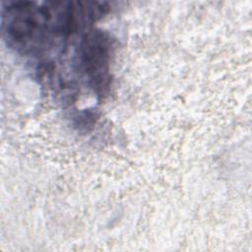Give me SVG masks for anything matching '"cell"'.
Returning a JSON list of instances; mask_svg holds the SVG:
<instances>
[{
  "label": "cell",
  "mask_w": 252,
  "mask_h": 252,
  "mask_svg": "<svg viewBox=\"0 0 252 252\" xmlns=\"http://www.w3.org/2000/svg\"><path fill=\"white\" fill-rule=\"evenodd\" d=\"M110 47L109 38L99 32L87 36L81 46V65L97 94H103L109 85Z\"/></svg>",
  "instance_id": "1"
}]
</instances>
